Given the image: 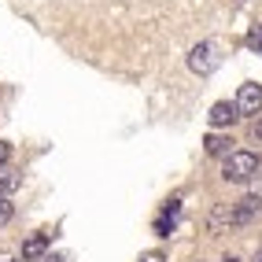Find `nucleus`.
Wrapping results in <instances>:
<instances>
[{"label":"nucleus","instance_id":"obj_8","mask_svg":"<svg viewBox=\"0 0 262 262\" xmlns=\"http://www.w3.org/2000/svg\"><path fill=\"white\" fill-rule=\"evenodd\" d=\"M23 185V173L19 170H11V166H4L0 170V200H11V192Z\"/></svg>","mask_w":262,"mask_h":262},{"label":"nucleus","instance_id":"obj_9","mask_svg":"<svg viewBox=\"0 0 262 262\" xmlns=\"http://www.w3.org/2000/svg\"><path fill=\"white\" fill-rule=\"evenodd\" d=\"M248 188H251V196H258V200H262V163H258V170L251 173V181H248Z\"/></svg>","mask_w":262,"mask_h":262},{"label":"nucleus","instance_id":"obj_16","mask_svg":"<svg viewBox=\"0 0 262 262\" xmlns=\"http://www.w3.org/2000/svg\"><path fill=\"white\" fill-rule=\"evenodd\" d=\"M222 262H236V258H233V255H225V258H222Z\"/></svg>","mask_w":262,"mask_h":262},{"label":"nucleus","instance_id":"obj_17","mask_svg":"<svg viewBox=\"0 0 262 262\" xmlns=\"http://www.w3.org/2000/svg\"><path fill=\"white\" fill-rule=\"evenodd\" d=\"M255 262H262V251H258V255H255Z\"/></svg>","mask_w":262,"mask_h":262},{"label":"nucleus","instance_id":"obj_11","mask_svg":"<svg viewBox=\"0 0 262 262\" xmlns=\"http://www.w3.org/2000/svg\"><path fill=\"white\" fill-rule=\"evenodd\" d=\"M11 214H15L11 200H0V225H8V222H11Z\"/></svg>","mask_w":262,"mask_h":262},{"label":"nucleus","instance_id":"obj_12","mask_svg":"<svg viewBox=\"0 0 262 262\" xmlns=\"http://www.w3.org/2000/svg\"><path fill=\"white\" fill-rule=\"evenodd\" d=\"M248 45H251L255 52H262V26H255V30L248 33Z\"/></svg>","mask_w":262,"mask_h":262},{"label":"nucleus","instance_id":"obj_5","mask_svg":"<svg viewBox=\"0 0 262 262\" xmlns=\"http://www.w3.org/2000/svg\"><path fill=\"white\" fill-rule=\"evenodd\" d=\"M207 118H211V126L214 129H222V126H233V122L240 118V111H236V103H214V107H211V115H207Z\"/></svg>","mask_w":262,"mask_h":262},{"label":"nucleus","instance_id":"obj_14","mask_svg":"<svg viewBox=\"0 0 262 262\" xmlns=\"http://www.w3.org/2000/svg\"><path fill=\"white\" fill-rule=\"evenodd\" d=\"M8 159H11V144H8V141H0V170L8 166Z\"/></svg>","mask_w":262,"mask_h":262},{"label":"nucleus","instance_id":"obj_10","mask_svg":"<svg viewBox=\"0 0 262 262\" xmlns=\"http://www.w3.org/2000/svg\"><path fill=\"white\" fill-rule=\"evenodd\" d=\"M155 233H159V236H170V233H173V214H170V218H159V222H155Z\"/></svg>","mask_w":262,"mask_h":262},{"label":"nucleus","instance_id":"obj_13","mask_svg":"<svg viewBox=\"0 0 262 262\" xmlns=\"http://www.w3.org/2000/svg\"><path fill=\"white\" fill-rule=\"evenodd\" d=\"M248 137H251L255 144H262V118H258V122H251V129H248Z\"/></svg>","mask_w":262,"mask_h":262},{"label":"nucleus","instance_id":"obj_6","mask_svg":"<svg viewBox=\"0 0 262 262\" xmlns=\"http://www.w3.org/2000/svg\"><path fill=\"white\" fill-rule=\"evenodd\" d=\"M203 148H207V155H214V159H225V155H233L236 148H233V137H222V133H211L203 141Z\"/></svg>","mask_w":262,"mask_h":262},{"label":"nucleus","instance_id":"obj_4","mask_svg":"<svg viewBox=\"0 0 262 262\" xmlns=\"http://www.w3.org/2000/svg\"><path fill=\"white\" fill-rule=\"evenodd\" d=\"M258 211H262V200H258V196H244V200H236V203H233V225H248Z\"/></svg>","mask_w":262,"mask_h":262},{"label":"nucleus","instance_id":"obj_3","mask_svg":"<svg viewBox=\"0 0 262 262\" xmlns=\"http://www.w3.org/2000/svg\"><path fill=\"white\" fill-rule=\"evenodd\" d=\"M236 111L240 115H262V85L255 81H244L240 93H236Z\"/></svg>","mask_w":262,"mask_h":262},{"label":"nucleus","instance_id":"obj_1","mask_svg":"<svg viewBox=\"0 0 262 262\" xmlns=\"http://www.w3.org/2000/svg\"><path fill=\"white\" fill-rule=\"evenodd\" d=\"M255 170H258V159L251 151H233V155H225V163H222V178L225 181H251Z\"/></svg>","mask_w":262,"mask_h":262},{"label":"nucleus","instance_id":"obj_15","mask_svg":"<svg viewBox=\"0 0 262 262\" xmlns=\"http://www.w3.org/2000/svg\"><path fill=\"white\" fill-rule=\"evenodd\" d=\"M141 262H163V255H155V251H151V255H141Z\"/></svg>","mask_w":262,"mask_h":262},{"label":"nucleus","instance_id":"obj_7","mask_svg":"<svg viewBox=\"0 0 262 262\" xmlns=\"http://www.w3.org/2000/svg\"><path fill=\"white\" fill-rule=\"evenodd\" d=\"M48 240H52V233H33V236L23 244V258H26V262H30V258H41L45 248H48Z\"/></svg>","mask_w":262,"mask_h":262},{"label":"nucleus","instance_id":"obj_2","mask_svg":"<svg viewBox=\"0 0 262 262\" xmlns=\"http://www.w3.org/2000/svg\"><path fill=\"white\" fill-rule=\"evenodd\" d=\"M214 67H218V56H214V48L207 45V41L188 52V71H192V74L207 78V74H214Z\"/></svg>","mask_w":262,"mask_h":262}]
</instances>
